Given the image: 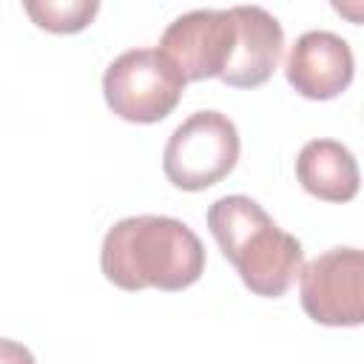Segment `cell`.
I'll return each instance as SVG.
<instances>
[{"mask_svg": "<svg viewBox=\"0 0 364 364\" xmlns=\"http://www.w3.org/2000/svg\"><path fill=\"white\" fill-rule=\"evenodd\" d=\"M102 276L128 293L185 290L205 273V247L199 236L173 216L139 213L114 222L100 247Z\"/></svg>", "mask_w": 364, "mask_h": 364, "instance_id": "6da1fadb", "label": "cell"}, {"mask_svg": "<svg viewBox=\"0 0 364 364\" xmlns=\"http://www.w3.org/2000/svg\"><path fill=\"white\" fill-rule=\"evenodd\" d=\"M208 230L253 296H284L304 264L301 242L245 193L216 199L208 208Z\"/></svg>", "mask_w": 364, "mask_h": 364, "instance_id": "7a4b0ae2", "label": "cell"}, {"mask_svg": "<svg viewBox=\"0 0 364 364\" xmlns=\"http://www.w3.org/2000/svg\"><path fill=\"white\" fill-rule=\"evenodd\" d=\"M239 131L222 111H193L165 142L162 171L179 191H205L222 182L239 162Z\"/></svg>", "mask_w": 364, "mask_h": 364, "instance_id": "3957f363", "label": "cell"}, {"mask_svg": "<svg viewBox=\"0 0 364 364\" xmlns=\"http://www.w3.org/2000/svg\"><path fill=\"white\" fill-rule=\"evenodd\" d=\"M185 80L156 48H131L114 57L102 74L108 108L136 125L165 119L185 94Z\"/></svg>", "mask_w": 364, "mask_h": 364, "instance_id": "277c9868", "label": "cell"}, {"mask_svg": "<svg viewBox=\"0 0 364 364\" xmlns=\"http://www.w3.org/2000/svg\"><path fill=\"white\" fill-rule=\"evenodd\" d=\"M301 310L324 327L364 321V256L358 247H333L299 270Z\"/></svg>", "mask_w": 364, "mask_h": 364, "instance_id": "5b68a950", "label": "cell"}, {"mask_svg": "<svg viewBox=\"0 0 364 364\" xmlns=\"http://www.w3.org/2000/svg\"><path fill=\"white\" fill-rule=\"evenodd\" d=\"M236 23L230 9H193L168 23L159 37V54L185 82L222 77L233 57Z\"/></svg>", "mask_w": 364, "mask_h": 364, "instance_id": "8992f818", "label": "cell"}, {"mask_svg": "<svg viewBox=\"0 0 364 364\" xmlns=\"http://www.w3.org/2000/svg\"><path fill=\"white\" fill-rule=\"evenodd\" d=\"M355 74V57L344 37L327 28L304 31L287 51L284 77L304 100H333L344 94Z\"/></svg>", "mask_w": 364, "mask_h": 364, "instance_id": "52a82bcc", "label": "cell"}, {"mask_svg": "<svg viewBox=\"0 0 364 364\" xmlns=\"http://www.w3.org/2000/svg\"><path fill=\"white\" fill-rule=\"evenodd\" d=\"M230 14L236 23V46L219 80L230 88H259L282 60L284 28L262 6H233Z\"/></svg>", "mask_w": 364, "mask_h": 364, "instance_id": "ba28073f", "label": "cell"}, {"mask_svg": "<svg viewBox=\"0 0 364 364\" xmlns=\"http://www.w3.org/2000/svg\"><path fill=\"white\" fill-rule=\"evenodd\" d=\"M299 185L321 202H350L358 193V162L336 139H310L296 156Z\"/></svg>", "mask_w": 364, "mask_h": 364, "instance_id": "9c48e42d", "label": "cell"}, {"mask_svg": "<svg viewBox=\"0 0 364 364\" xmlns=\"http://www.w3.org/2000/svg\"><path fill=\"white\" fill-rule=\"evenodd\" d=\"M26 14L51 34L82 31L100 11L97 0H26Z\"/></svg>", "mask_w": 364, "mask_h": 364, "instance_id": "30bf717a", "label": "cell"}, {"mask_svg": "<svg viewBox=\"0 0 364 364\" xmlns=\"http://www.w3.org/2000/svg\"><path fill=\"white\" fill-rule=\"evenodd\" d=\"M0 364H37V361L26 344L11 341V338H0Z\"/></svg>", "mask_w": 364, "mask_h": 364, "instance_id": "8fae6325", "label": "cell"}]
</instances>
